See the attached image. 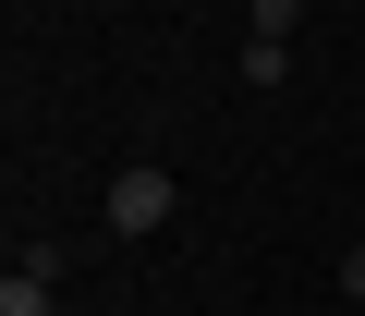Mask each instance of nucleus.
<instances>
[{"instance_id":"nucleus-2","label":"nucleus","mask_w":365,"mask_h":316,"mask_svg":"<svg viewBox=\"0 0 365 316\" xmlns=\"http://www.w3.org/2000/svg\"><path fill=\"white\" fill-rule=\"evenodd\" d=\"M49 280H61V256H49V243H25V268L0 280V316H61V292H49Z\"/></svg>"},{"instance_id":"nucleus-4","label":"nucleus","mask_w":365,"mask_h":316,"mask_svg":"<svg viewBox=\"0 0 365 316\" xmlns=\"http://www.w3.org/2000/svg\"><path fill=\"white\" fill-rule=\"evenodd\" d=\"M304 25V0H256V13H244V37H292Z\"/></svg>"},{"instance_id":"nucleus-3","label":"nucleus","mask_w":365,"mask_h":316,"mask_svg":"<svg viewBox=\"0 0 365 316\" xmlns=\"http://www.w3.org/2000/svg\"><path fill=\"white\" fill-rule=\"evenodd\" d=\"M232 73H244V85H280V73H292V37H244V61H232Z\"/></svg>"},{"instance_id":"nucleus-5","label":"nucleus","mask_w":365,"mask_h":316,"mask_svg":"<svg viewBox=\"0 0 365 316\" xmlns=\"http://www.w3.org/2000/svg\"><path fill=\"white\" fill-rule=\"evenodd\" d=\"M341 292H353V304H365V243H353V256H341Z\"/></svg>"},{"instance_id":"nucleus-1","label":"nucleus","mask_w":365,"mask_h":316,"mask_svg":"<svg viewBox=\"0 0 365 316\" xmlns=\"http://www.w3.org/2000/svg\"><path fill=\"white\" fill-rule=\"evenodd\" d=\"M170 207H182V183L158 171V158H122V171H110V231H122V243H146Z\"/></svg>"}]
</instances>
